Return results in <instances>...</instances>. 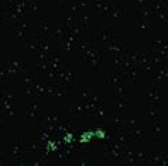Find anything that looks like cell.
Segmentation results:
<instances>
[{
    "mask_svg": "<svg viewBox=\"0 0 168 166\" xmlns=\"http://www.w3.org/2000/svg\"><path fill=\"white\" fill-rule=\"evenodd\" d=\"M93 138H95V129H88V131H83L82 134L79 135L78 142L79 143H89Z\"/></svg>",
    "mask_w": 168,
    "mask_h": 166,
    "instance_id": "cell-1",
    "label": "cell"
},
{
    "mask_svg": "<svg viewBox=\"0 0 168 166\" xmlns=\"http://www.w3.org/2000/svg\"><path fill=\"white\" fill-rule=\"evenodd\" d=\"M95 138L96 139H106L108 138V134L103 128H95Z\"/></svg>",
    "mask_w": 168,
    "mask_h": 166,
    "instance_id": "cell-2",
    "label": "cell"
},
{
    "mask_svg": "<svg viewBox=\"0 0 168 166\" xmlns=\"http://www.w3.org/2000/svg\"><path fill=\"white\" fill-rule=\"evenodd\" d=\"M75 141V137H74V134H72V132H66L65 134V137H64V142L65 143H72Z\"/></svg>",
    "mask_w": 168,
    "mask_h": 166,
    "instance_id": "cell-3",
    "label": "cell"
},
{
    "mask_svg": "<svg viewBox=\"0 0 168 166\" xmlns=\"http://www.w3.org/2000/svg\"><path fill=\"white\" fill-rule=\"evenodd\" d=\"M58 149V146H57V143L54 142V141H48V142H47V151H57Z\"/></svg>",
    "mask_w": 168,
    "mask_h": 166,
    "instance_id": "cell-4",
    "label": "cell"
}]
</instances>
